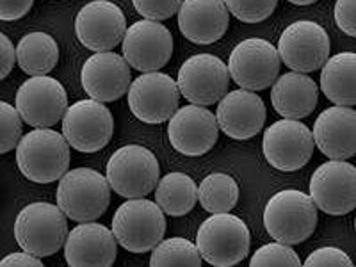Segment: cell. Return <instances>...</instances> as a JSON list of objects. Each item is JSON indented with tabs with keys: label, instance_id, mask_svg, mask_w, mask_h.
<instances>
[{
	"label": "cell",
	"instance_id": "obj_12",
	"mask_svg": "<svg viewBox=\"0 0 356 267\" xmlns=\"http://www.w3.org/2000/svg\"><path fill=\"white\" fill-rule=\"evenodd\" d=\"M15 106L24 123L34 129H50L65 116L68 95L57 79L36 75L18 88Z\"/></svg>",
	"mask_w": 356,
	"mask_h": 267
},
{
	"label": "cell",
	"instance_id": "obj_10",
	"mask_svg": "<svg viewBox=\"0 0 356 267\" xmlns=\"http://www.w3.org/2000/svg\"><path fill=\"white\" fill-rule=\"evenodd\" d=\"M280 63L275 44L262 38H248L232 50L227 68L241 89L257 93L273 86L280 73Z\"/></svg>",
	"mask_w": 356,
	"mask_h": 267
},
{
	"label": "cell",
	"instance_id": "obj_4",
	"mask_svg": "<svg viewBox=\"0 0 356 267\" xmlns=\"http://www.w3.org/2000/svg\"><path fill=\"white\" fill-rule=\"evenodd\" d=\"M250 230L241 218L218 212L200 225L196 248L202 260L216 267H232L243 262L250 253Z\"/></svg>",
	"mask_w": 356,
	"mask_h": 267
},
{
	"label": "cell",
	"instance_id": "obj_20",
	"mask_svg": "<svg viewBox=\"0 0 356 267\" xmlns=\"http://www.w3.org/2000/svg\"><path fill=\"white\" fill-rule=\"evenodd\" d=\"M130 66L116 52H97L88 57L81 70V82L86 95L98 102H114L129 91Z\"/></svg>",
	"mask_w": 356,
	"mask_h": 267
},
{
	"label": "cell",
	"instance_id": "obj_29",
	"mask_svg": "<svg viewBox=\"0 0 356 267\" xmlns=\"http://www.w3.org/2000/svg\"><path fill=\"white\" fill-rule=\"evenodd\" d=\"M152 267H170V266H202V255L195 243L184 237H171L162 239L152 248L150 257Z\"/></svg>",
	"mask_w": 356,
	"mask_h": 267
},
{
	"label": "cell",
	"instance_id": "obj_1",
	"mask_svg": "<svg viewBox=\"0 0 356 267\" xmlns=\"http://www.w3.org/2000/svg\"><path fill=\"white\" fill-rule=\"evenodd\" d=\"M17 164L22 175L31 182H57L70 168L68 141L57 130H31L18 141Z\"/></svg>",
	"mask_w": 356,
	"mask_h": 267
},
{
	"label": "cell",
	"instance_id": "obj_32",
	"mask_svg": "<svg viewBox=\"0 0 356 267\" xmlns=\"http://www.w3.org/2000/svg\"><path fill=\"white\" fill-rule=\"evenodd\" d=\"M22 118L17 107L0 102V155L11 152L22 138Z\"/></svg>",
	"mask_w": 356,
	"mask_h": 267
},
{
	"label": "cell",
	"instance_id": "obj_30",
	"mask_svg": "<svg viewBox=\"0 0 356 267\" xmlns=\"http://www.w3.org/2000/svg\"><path fill=\"white\" fill-rule=\"evenodd\" d=\"M228 13L244 24H259L275 13L278 0H225Z\"/></svg>",
	"mask_w": 356,
	"mask_h": 267
},
{
	"label": "cell",
	"instance_id": "obj_3",
	"mask_svg": "<svg viewBox=\"0 0 356 267\" xmlns=\"http://www.w3.org/2000/svg\"><path fill=\"white\" fill-rule=\"evenodd\" d=\"M57 207L72 221H95L106 214L111 202L107 178L91 168L66 171L59 178L56 193Z\"/></svg>",
	"mask_w": 356,
	"mask_h": 267
},
{
	"label": "cell",
	"instance_id": "obj_7",
	"mask_svg": "<svg viewBox=\"0 0 356 267\" xmlns=\"http://www.w3.org/2000/svg\"><path fill=\"white\" fill-rule=\"evenodd\" d=\"M161 175L157 157L145 146L127 145L111 155L106 178L111 189L123 198H145L155 189Z\"/></svg>",
	"mask_w": 356,
	"mask_h": 267
},
{
	"label": "cell",
	"instance_id": "obj_17",
	"mask_svg": "<svg viewBox=\"0 0 356 267\" xmlns=\"http://www.w3.org/2000/svg\"><path fill=\"white\" fill-rule=\"evenodd\" d=\"M127 20L122 8L111 0H91L82 6L75 18V34L86 49L109 52L122 43Z\"/></svg>",
	"mask_w": 356,
	"mask_h": 267
},
{
	"label": "cell",
	"instance_id": "obj_25",
	"mask_svg": "<svg viewBox=\"0 0 356 267\" xmlns=\"http://www.w3.org/2000/svg\"><path fill=\"white\" fill-rule=\"evenodd\" d=\"M356 54L342 52L326 59L321 66V89L335 106L356 104Z\"/></svg>",
	"mask_w": 356,
	"mask_h": 267
},
{
	"label": "cell",
	"instance_id": "obj_22",
	"mask_svg": "<svg viewBox=\"0 0 356 267\" xmlns=\"http://www.w3.org/2000/svg\"><path fill=\"white\" fill-rule=\"evenodd\" d=\"M177 15L180 33L195 44L216 43L230 25L225 0H182Z\"/></svg>",
	"mask_w": 356,
	"mask_h": 267
},
{
	"label": "cell",
	"instance_id": "obj_31",
	"mask_svg": "<svg viewBox=\"0 0 356 267\" xmlns=\"http://www.w3.org/2000/svg\"><path fill=\"white\" fill-rule=\"evenodd\" d=\"M251 267H269V266H287L298 267L301 266V260L294 250L285 243H269L266 246L259 248L255 255L250 260Z\"/></svg>",
	"mask_w": 356,
	"mask_h": 267
},
{
	"label": "cell",
	"instance_id": "obj_16",
	"mask_svg": "<svg viewBox=\"0 0 356 267\" xmlns=\"http://www.w3.org/2000/svg\"><path fill=\"white\" fill-rule=\"evenodd\" d=\"M123 59L138 72H159L173 54L170 29L155 20L136 22L125 31L122 40Z\"/></svg>",
	"mask_w": 356,
	"mask_h": 267
},
{
	"label": "cell",
	"instance_id": "obj_2",
	"mask_svg": "<svg viewBox=\"0 0 356 267\" xmlns=\"http://www.w3.org/2000/svg\"><path fill=\"white\" fill-rule=\"evenodd\" d=\"M317 207L301 191L285 189L269 198L264 209V227L278 243L301 244L316 232Z\"/></svg>",
	"mask_w": 356,
	"mask_h": 267
},
{
	"label": "cell",
	"instance_id": "obj_34",
	"mask_svg": "<svg viewBox=\"0 0 356 267\" xmlns=\"http://www.w3.org/2000/svg\"><path fill=\"white\" fill-rule=\"evenodd\" d=\"M305 266L308 267H351L353 260L346 251L333 246H324L319 250L312 251L305 260Z\"/></svg>",
	"mask_w": 356,
	"mask_h": 267
},
{
	"label": "cell",
	"instance_id": "obj_39",
	"mask_svg": "<svg viewBox=\"0 0 356 267\" xmlns=\"http://www.w3.org/2000/svg\"><path fill=\"white\" fill-rule=\"evenodd\" d=\"M287 2H291V4H296V6H310L314 4V2H317V0H287Z\"/></svg>",
	"mask_w": 356,
	"mask_h": 267
},
{
	"label": "cell",
	"instance_id": "obj_6",
	"mask_svg": "<svg viewBox=\"0 0 356 267\" xmlns=\"http://www.w3.org/2000/svg\"><path fill=\"white\" fill-rule=\"evenodd\" d=\"M111 230L118 244L127 251L146 253L166 234V218L155 202L130 198L114 212Z\"/></svg>",
	"mask_w": 356,
	"mask_h": 267
},
{
	"label": "cell",
	"instance_id": "obj_35",
	"mask_svg": "<svg viewBox=\"0 0 356 267\" xmlns=\"http://www.w3.org/2000/svg\"><path fill=\"white\" fill-rule=\"evenodd\" d=\"M333 17L339 29L348 36H356V0H337Z\"/></svg>",
	"mask_w": 356,
	"mask_h": 267
},
{
	"label": "cell",
	"instance_id": "obj_9",
	"mask_svg": "<svg viewBox=\"0 0 356 267\" xmlns=\"http://www.w3.org/2000/svg\"><path fill=\"white\" fill-rule=\"evenodd\" d=\"M114 120L104 102L81 100L63 116V136L72 148L84 154L106 148L113 139Z\"/></svg>",
	"mask_w": 356,
	"mask_h": 267
},
{
	"label": "cell",
	"instance_id": "obj_18",
	"mask_svg": "<svg viewBox=\"0 0 356 267\" xmlns=\"http://www.w3.org/2000/svg\"><path fill=\"white\" fill-rule=\"evenodd\" d=\"M168 138L175 150L186 157H200L218 143L219 127L216 114L203 106L180 107L168 120Z\"/></svg>",
	"mask_w": 356,
	"mask_h": 267
},
{
	"label": "cell",
	"instance_id": "obj_23",
	"mask_svg": "<svg viewBox=\"0 0 356 267\" xmlns=\"http://www.w3.org/2000/svg\"><path fill=\"white\" fill-rule=\"evenodd\" d=\"M312 136L326 157L348 161L356 154V111L344 106L324 109L314 123Z\"/></svg>",
	"mask_w": 356,
	"mask_h": 267
},
{
	"label": "cell",
	"instance_id": "obj_15",
	"mask_svg": "<svg viewBox=\"0 0 356 267\" xmlns=\"http://www.w3.org/2000/svg\"><path fill=\"white\" fill-rule=\"evenodd\" d=\"M129 107L143 123H164L178 109L177 81L161 72L141 73L129 86Z\"/></svg>",
	"mask_w": 356,
	"mask_h": 267
},
{
	"label": "cell",
	"instance_id": "obj_19",
	"mask_svg": "<svg viewBox=\"0 0 356 267\" xmlns=\"http://www.w3.org/2000/svg\"><path fill=\"white\" fill-rule=\"evenodd\" d=\"M116 253L118 241L113 230L100 222H81L66 235L65 259L72 267H109Z\"/></svg>",
	"mask_w": 356,
	"mask_h": 267
},
{
	"label": "cell",
	"instance_id": "obj_33",
	"mask_svg": "<svg viewBox=\"0 0 356 267\" xmlns=\"http://www.w3.org/2000/svg\"><path fill=\"white\" fill-rule=\"evenodd\" d=\"M136 11L146 20H168L177 15L182 0H132Z\"/></svg>",
	"mask_w": 356,
	"mask_h": 267
},
{
	"label": "cell",
	"instance_id": "obj_14",
	"mask_svg": "<svg viewBox=\"0 0 356 267\" xmlns=\"http://www.w3.org/2000/svg\"><path fill=\"white\" fill-rule=\"evenodd\" d=\"M308 196L326 214H349L356 207V168L337 159L324 162L312 175Z\"/></svg>",
	"mask_w": 356,
	"mask_h": 267
},
{
	"label": "cell",
	"instance_id": "obj_28",
	"mask_svg": "<svg viewBox=\"0 0 356 267\" xmlns=\"http://www.w3.org/2000/svg\"><path fill=\"white\" fill-rule=\"evenodd\" d=\"M198 200L211 214L230 212L239 202V184L228 173L207 175L198 187Z\"/></svg>",
	"mask_w": 356,
	"mask_h": 267
},
{
	"label": "cell",
	"instance_id": "obj_36",
	"mask_svg": "<svg viewBox=\"0 0 356 267\" xmlns=\"http://www.w3.org/2000/svg\"><path fill=\"white\" fill-rule=\"evenodd\" d=\"M34 0H0V20H20L33 9Z\"/></svg>",
	"mask_w": 356,
	"mask_h": 267
},
{
	"label": "cell",
	"instance_id": "obj_13",
	"mask_svg": "<svg viewBox=\"0 0 356 267\" xmlns=\"http://www.w3.org/2000/svg\"><path fill=\"white\" fill-rule=\"evenodd\" d=\"M228 84L230 73L227 65L212 54L191 56L178 70V91L196 106L218 104L228 93Z\"/></svg>",
	"mask_w": 356,
	"mask_h": 267
},
{
	"label": "cell",
	"instance_id": "obj_38",
	"mask_svg": "<svg viewBox=\"0 0 356 267\" xmlns=\"http://www.w3.org/2000/svg\"><path fill=\"white\" fill-rule=\"evenodd\" d=\"M0 266L2 267H41V262L38 257H34L33 253H27V251H17V253H9L8 257L0 260Z\"/></svg>",
	"mask_w": 356,
	"mask_h": 267
},
{
	"label": "cell",
	"instance_id": "obj_27",
	"mask_svg": "<svg viewBox=\"0 0 356 267\" xmlns=\"http://www.w3.org/2000/svg\"><path fill=\"white\" fill-rule=\"evenodd\" d=\"M59 61V47L47 33H29L17 44V63L22 72L36 77L49 75Z\"/></svg>",
	"mask_w": 356,
	"mask_h": 267
},
{
	"label": "cell",
	"instance_id": "obj_21",
	"mask_svg": "<svg viewBox=\"0 0 356 267\" xmlns=\"http://www.w3.org/2000/svg\"><path fill=\"white\" fill-rule=\"evenodd\" d=\"M216 120L221 132L232 139L255 138L266 123V106L264 100L248 89L230 91L218 102Z\"/></svg>",
	"mask_w": 356,
	"mask_h": 267
},
{
	"label": "cell",
	"instance_id": "obj_8",
	"mask_svg": "<svg viewBox=\"0 0 356 267\" xmlns=\"http://www.w3.org/2000/svg\"><path fill=\"white\" fill-rule=\"evenodd\" d=\"M278 57L292 72L310 73L321 70L330 57V36L323 25L300 20L284 29L278 40Z\"/></svg>",
	"mask_w": 356,
	"mask_h": 267
},
{
	"label": "cell",
	"instance_id": "obj_24",
	"mask_svg": "<svg viewBox=\"0 0 356 267\" xmlns=\"http://www.w3.org/2000/svg\"><path fill=\"white\" fill-rule=\"evenodd\" d=\"M319 100V86L307 73L289 72L276 77L271 104L276 113L289 120H301L314 113Z\"/></svg>",
	"mask_w": 356,
	"mask_h": 267
},
{
	"label": "cell",
	"instance_id": "obj_26",
	"mask_svg": "<svg viewBox=\"0 0 356 267\" xmlns=\"http://www.w3.org/2000/svg\"><path fill=\"white\" fill-rule=\"evenodd\" d=\"M155 203L161 211L173 218L189 214L198 202V186L189 175L171 171L157 182Z\"/></svg>",
	"mask_w": 356,
	"mask_h": 267
},
{
	"label": "cell",
	"instance_id": "obj_37",
	"mask_svg": "<svg viewBox=\"0 0 356 267\" xmlns=\"http://www.w3.org/2000/svg\"><path fill=\"white\" fill-rule=\"evenodd\" d=\"M15 61H17L15 44L4 33H0V81H4L11 73V70L15 68Z\"/></svg>",
	"mask_w": 356,
	"mask_h": 267
},
{
	"label": "cell",
	"instance_id": "obj_11",
	"mask_svg": "<svg viewBox=\"0 0 356 267\" xmlns=\"http://www.w3.org/2000/svg\"><path fill=\"white\" fill-rule=\"evenodd\" d=\"M314 146L312 130L300 120L284 118L264 132V157L275 170L284 173L307 166L314 155Z\"/></svg>",
	"mask_w": 356,
	"mask_h": 267
},
{
	"label": "cell",
	"instance_id": "obj_5",
	"mask_svg": "<svg viewBox=\"0 0 356 267\" xmlns=\"http://www.w3.org/2000/svg\"><path fill=\"white\" fill-rule=\"evenodd\" d=\"M66 235V216L52 203H29L18 212L15 221V239L18 246L38 259L57 253L65 246Z\"/></svg>",
	"mask_w": 356,
	"mask_h": 267
}]
</instances>
